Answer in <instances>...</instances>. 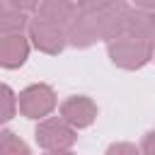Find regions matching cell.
I'll list each match as a JSON object with an SVG mask.
<instances>
[{
	"instance_id": "cell-5",
	"label": "cell",
	"mask_w": 155,
	"mask_h": 155,
	"mask_svg": "<svg viewBox=\"0 0 155 155\" xmlns=\"http://www.w3.org/2000/svg\"><path fill=\"white\" fill-rule=\"evenodd\" d=\"M65 31H68V44L75 48H87L99 41V27H97L92 0L78 2V12L70 19V24L65 27Z\"/></svg>"
},
{
	"instance_id": "cell-10",
	"label": "cell",
	"mask_w": 155,
	"mask_h": 155,
	"mask_svg": "<svg viewBox=\"0 0 155 155\" xmlns=\"http://www.w3.org/2000/svg\"><path fill=\"white\" fill-rule=\"evenodd\" d=\"M75 12H78V2H70V0H44V2H39L34 17L53 22V24H61V27H68L70 19L75 17Z\"/></svg>"
},
{
	"instance_id": "cell-17",
	"label": "cell",
	"mask_w": 155,
	"mask_h": 155,
	"mask_svg": "<svg viewBox=\"0 0 155 155\" xmlns=\"http://www.w3.org/2000/svg\"><path fill=\"white\" fill-rule=\"evenodd\" d=\"M153 58H155V53H153Z\"/></svg>"
},
{
	"instance_id": "cell-8",
	"label": "cell",
	"mask_w": 155,
	"mask_h": 155,
	"mask_svg": "<svg viewBox=\"0 0 155 155\" xmlns=\"http://www.w3.org/2000/svg\"><path fill=\"white\" fill-rule=\"evenodd\" d=\"M124 36H131V39H138L145 44H155V12L128 5Z\"/></svg>"
},
{
	"instance_id": "cell-13",
	"label": "cell",
	"mask_w": 155,
	"mask_h": 155,
	"mask_svg": "<svg viewBox=\"0 0 155 155\" xmlns=\"http://www.w3.org/2000/svg\"><path fill=\"white\" fill-rule=\"evenodd\" d=\"M17 114V94L10 85L0 82V124H7Z\"/></svg>"
},
{
	"instance_id": "cell-9",
	"label": "cell",
	"mask_w": 155,
	"mask_h": 155,
	"mask_svg": "<svg viewBox=\"0 0 155 155\" xmlns=\"http://www.w3.org/2000/svg\"><path fill=\"white\" fill-rule=\"evenodd\" d=\"M29 39L27 34H10V36H0V68H19L27 63L29 58Z\"/></svg>"
},
{
	"instance_id": "cell-12",
	"label": "cell",
	"mask_w": 155,
	"mask_h": 155,
	"mask_svg": "<svg viewBox=\"0 0 155 155\" xmlns=\"http://www.w3.org/2000/svg\"><path fill=\"white\" fill-rule=\"evenodd\" d=\"M0 155H31V150L15 131H0Z\"/></svg>"
},
{
	"instance_id": "cell-3",
	"label": "cell",
	"mask_w": 155,
	"mask_h": 155,
	"mask_svg": "<svg viewBox=\"0 0 155 155\" xmlns=\"http://www.w3.org/2000/svg\"><path fill=\"white\" fill-rule=\"evenodd\" d=\"M34 138H36V145L44 148V153H53V150H70L73 143L78 140V133L61 116H46L39 121Z\"/></svg>"
},
{
	"instance_id": "cell-15",
	"label": "cell",
	"mask_w": 155,
	"mask_h": 155,
	"mask_svg": "<svg viewBox=\"0 0 155 155\" xmlns=\"http://www.w3.org/2000/svg\"><path fill=\"white\" fill-rule=\"evenodd\" d=\"M140 155H155V131H148L140 140Z\"/></svg>"
},
{
	"instance_id": "cell-14",
	"label": "cell",
	"mask_w": 155,
	"mask_h": 155,
	"mask_svg": "<svg viewBox=\"0 0 155 155\" xmlns=\"http://www.w3.org/2000/svg\"><path fill=\"white\" fill-rule=\"evenodd\" d=\"M104 155H140V148H136L133 143L121 140V143H111Z\"/></svg>"
},
{
	"instance_id": "cell-1",
	"label": "cell",
	"mask_w": 155,
	"mask_h": 155,
	"mask_svg": "<svg viewBox=\"0 0 155 155\" xmlns=\"http://www.w3.org/2000/svg\"><path fill=\"white\" fill-rule=\"evenodd\" d=\"M107 53H109L114 65H119L124 70H138V68H143L145 63L153 61L155 44H145V41L131 39V36H121V39H114V41L107 44Z\"/></svg>"
},
{
	"instance_id": "cell-11",
	"label": "cell",
	"mask_w": 155,
	"mask_h": 155,
	"mask_svg": "<svg viewBox=\"0 0 155 155\" xmlns=\"http://www.w3.org/2000/svg\"><path fill=\"white\" fill-rule=\"evenodd\" d=\"M29 15L17 7L15 0H0V36L10 34H24L29 27Z\"/></svg>"
},
{
	"instance_id": "cell-16",
	"label": "cell",
	"mask_w": 155,
	"mask_h": 155,
	"mask_svg": "<svg viewBox=\"0 0 155 155\" xmlns=\"http://www.w3.org/2000/svg\"><path fill=\"white\" fill-rule=\"evenodd\" d=\"M44 155H73L70 150H53V153H44Z\"/></svg>"
},
{
	"instance_id": "cell-2",
	"label": "cell",
	"mask_w": 155,
	"mask_h": 155,
	"mask_svg": "<svg viewBox=\"0 0 155 155\" xmlns=\"http://www.w3.org/2000/svg\"><path fill=\"white\" fill-rule=\"evenodd\" d=\"M97 27H99V41H114L124 36L126 27V12L128 5L121 0H92Z\"/></svg>"
},
{
	"instance_id": "cell-6",
	"label": "cell",
	"mask_w": 155,
	"mask_h": 155,
	"mask_svg": "<svg viewBox=\"0 0 155 155\" xmlns=\"http://www.w3.org/2000/svg\"><path fill=\"white\" fill-rule=\"evenodd\" d=\"M58 99H56V92L51 85L46 82H36V85H29L19 92L17 97V109L22 111V116L27 119H46L53 109H56Z\"/></svg>"
},
{
	"instance_id": "cell-4",
	"label": "cell",
	"mask_w": 155,
	"mask_h": 155,
	"mask_svg": "<svg viewBox=\"0 0 155 155\" xmlns=\"http://www.w3.org/2000/svg\"><path fill=\"white\" fill-rule=\"evenodd\" d=\"M27 39H29V44L34 48H39L41 53H48V56H56V53H61L68 46V31H65V27L46 22V19H39V17L29 19Z\"/></svg>"
},
{
	"instance_id": "cell-7",
	"label": "cell",
	"mask_w": 155,
	"mask_h": 155,
	"mask_svg": "<svg viewBox=\"0 0 155 155\" xmlns=\"http://www.w3.org/2000/svg\"><path fill=\"white\" fill-rule=\"evenodd\" d=\"M61 119L70 128H87L97 119V104L85 94H73L61 102Z\"/></svg>"
}]
</instances>
